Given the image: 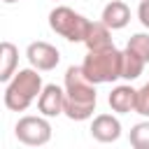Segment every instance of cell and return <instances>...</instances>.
<instances>
[{
    "mask_svg": "<svg viewBox=\"0 0 149 149\" xmlns=\"http://www.w3.org/2000/svg\"><path fill=\"white\" fill-rule=\"evenodd\" d=\"M65 88V116L70 121H86L93 116L98 105L95 84L84 74L81 65H70L63 79Z\"/></svg>",
    "mask_w": 149,
    "mask_h": 149,
    "instance_id": "1",
    "label": "cell"
},
{
    "mask_svg": "<svg viewBox=\"0 0 149 149\" xmlns=\"http://www.w3.org/2000/svg\"><path fill=\"white\" fill-rule=\"evenodd\" d=\"M40 70H35L33 65L30 68H23V70H16L14 77L5 84V107L12 109V112H26L42 93V74H37Z\"/></svg>",
    "mask_w": 149,
    "mask_h": 149,
    "instance_id": "2",
    "label": "cell"
},
{
    "mask_svg": "<svg viewBox=\"0 0 149 149\" xmlns=\"http://www.w3.org/2000/svg\"><path fill=\"white\" fill-rule=\"evenodd\" d=\"M121 65H123V56L121 51L112 44L107 49H95L88 51L84 56L81 70L84 74L98 86V84H112L116 79H121Z\"/></svg>",
    "mask_w": 149,
    "mask_h": 149,
    "instance_id": "3",
    "label": "cell"
},
{
    "mask_svg": "<svg viewBox=\"0 0 149 149\" xmlns=\"http://www.w3.org/2000/svg\"><path fill=\"white\" fill-rule=\"evenodd\" d=\"M88 26H91V21L84 14L74 12L72 7L58 5L49 12V28L68 42H84L86 33H88Z\"/></svg>",
    "mask_w": 149,
    "mask_h": 149,
    "instance_id": "4",
    "label": "cell"
},
{
    "mask_svg": "<svg viewBox=\"0 0 149 149\" xmlns=\"http://www.w3.org/2000/svg\"><path fill=\"white\" fill-rule=\"evenodd\" d=\"M14 135L21 144H28V147H42L51 140V123H49V116L40 114V116H21L14 126Z\"/></svg>",
    "mask_w": 149,
    "mask_h": 149,
    "instance_id": "5",
    "label": "cell"
},
{
    "mask_svg": "<svg viewBox=\"0 0 149 149\" xmlns=\"http://www.w3.org/2000/svg\"><path fill=\"white\" fill-rule=\"evenodd\" d=\"M26 58H28V63L35 70L49 72V70H54L61 63V51L54 44H49L44 40H37V42H30L26 47Z\"/></svg>",
    "mask_w": 149,
    "mask_h": 149,
    "instance_id": "6",
    "label": "cell"
},
{
    "mask_svg": "<svg viewBox=\"0 0 149 149\" xmlns=\"http://www.w3.org/2000/svg\"><path fill=\"white\" fill-rule=\"evenodd\" d=\"M37 112L49 119L65 114V88H61L56 84H47L37 98Z\"/></svg>",
    "mask_w": 149,
    "mask_h": 149,
    "instance_id": "7",
    "label": "cell"
},
{
    "mask_svg": "<svg viewBox=\"0 0 149 149\" xmlns=\"http://www.w3.org/2000/svg\"><path fill=\"white\" fill-rule=\"evenodd\" d=\"M91 137L98 142H116L121 137V121L114 114H98L91 123Z\"/></svg>",
    "mask_w": 149,
    "mask_h": 149,
    "instance_id": "8",
    "label": "cell"
},
{
    "mask_svg": "<svg viewBox=\"0 0 149 149\" xmlns=\"http://www.w3.org/2000/svg\"><path fill=\"white\" fill-rule=\"evenodd\" d=\"M107 102H109L112 112H116V114L135 112V105H137V88H133L130 84H119V86H114L112 93L107 95Z\"/></svg>",
    "mask_w": 149,
    "mask_h": 149,
    "instance_id": "9",
    "label": "cell"
},
{
    "mask_svg": "<svg viewBox=\"0 0 149 149\" xmlns=\"http://www.w3.org/2000/svg\"><path fill=\"white\" fill-rule=\"evenodd\" d=\"M100 21H102L107 28H112V30H121V28H126L128 21H130V7H128L126 2H121V0H112V2H107V5L102 7Z\"/></svg>",
    "mask_w": 149,
    "mask_h": 149,
    "instance_id": "10",
    "label": "cell"
},
{
    "mask_svg": "<svg viewBox=\"0 0 149 149\" xmlns=\"http://www.w3.org/2000/svg\"><path fill=\"white\" fill-rule=\"evenodd\" d=\"M84 44H86V49H88V51L112 47V44H114V42H112V28H107L102 21H91Z\"/></svg>",
    "mask_w": 149,
    "mask_h": 149,
    "instance_id": "11",
    "label": "cell"
},
{
    "mask_svg": "<svg viewBox=\"0 0 149 149\" xmlns=\"http://www.w3.org/2000/svg\"><path fill=\"white\" fill-rule=\"evenodd\" d=\"M16 68H19V49L9 40H5L0 44V81L7 84L14 77Z\"/></svg>",
    "mask_w": 149,
    "mask_h": 149,
    "instance_id": "12",
    "label": "cell"
},
{
    "mask_svg": "<svg viewBox=\"0 0 149 149\" xmlns=\"http://www.w3.org/2000/svg\"><path fill=\"white\" fill-rule=\"evenodd\" d=\"M121 56H123V65H121V79H128V81H133V79H137L140 74H142V70H144V61L133 51V49H123L121 51Z\"/></svg>",
    "mask_w": 149,
    "mask_h": 149,
    "instance_id": "13",
    "label": "cell"
},
{
    "mask_svg": "<svg viewBox=\"0 0 149 149\" xmlns=\"http://www.w3.org/2000/svg\"><path fill=\"white\" fill-rule=\"evenodd\" d=\"M128 140L135 149H149V121H140L130 128Z\"/></svg>",
    "mask_w": 149,
    "mask_h": 149,
    "instance_id": "14",
    "label": "cell"
},
{
    "mask_svg": "<svg viewBox=\"0 0 149 149\" xmlns=\"http://www.w3.org/2000/svg\"><path fill=\"white\" fill-rule=\"evenodd\" d=\"M126 47L133 49L144 63H149V33H135V35L128 40Z\"/></svg>",
    "mask_w": 149,
    "mask_h": 149,
    "instance_id": "15",
    "label": "cell"
},
{
    "mask_svg": "<svg viewBox=\"0 0 149 149\" xmlns=\"http://www.w3.org/2000/svg\"><path fill=\"white\" fill-rule=\"evenodd\" d=\"M135 112L142 114V116H149V81L137 88V105H135Z\"/></svg>",
    "mask_w": 149,
    "mask_h": 149,
    "instance_id": "16",
    "label": "cell"
},
{
    "mask_svg": "<svg viewBox=\"0 0 149 149\" xmlns=\"http://www.w3.org/2000/svg\"><path fill=\"white\" fill-rule=\"evenodd\" d=\"M137 19H140V23L149 30V0H140V7H137Z\"/></svg>",
    "mask_w": 149,
    "mask_h": 149,
    "instance_id": "17",
    "label": "cell"
},
{
    "mask_svg": "<svg viewBox=\"0 0 149 149\" xmlns=\"http://www.w3.org/2000/svg\"><path fill=\"white\" fill-rule=\"evenodd\" d=\"M5 5H14V2H19V0H2Z\"/></svg>",
    "mask_w": 149,
    "mask_h": 149,
    "instance_id": "18",
    "label": "cell"
}]
</instances>
